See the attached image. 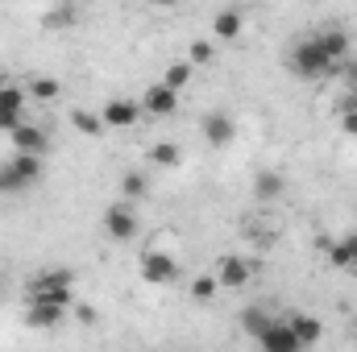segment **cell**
Instances as JSON below:
<instances>
[{"instance_id": "cell-1", "label": "cell", "mask_w": 357, "mask_h": 352, "mask_svg": "<svg viewBox=\"0 0 357 352\" xmlns=\"http://www.w3.org/2000/svg\"><path fill=\"white\" fill-rule=\"evenodd\" d=\"M287 67H291V75H295V79H303V83H320V79L337 75V63L324 54V46L316 42V33L295 42V50H291Z\"/></svg>"}, {"instance_id": "cell-2", "label": "cell", "mask_w": 357, "mask_h": 352, "mask_svg": "<svg viewBox=\"0 0 357 352\" xmlns=\"http://www.w3.org/2000/svg\"><path fill=\"white\" fill-rule=\"evenodd\" d=\"M137 269H142V282H150V286H171L178 278V262L167 249H146Z\"/></svg>"}, {"instance_id": "cell-3", "label": "cell", "mask_w": 357, "mask_h": 352, "mask_svg": "<svg viewBox=\"0 0 357 352\" xmlns=\"http://www.w3.org/2000/svg\"><path fill=\"white\" fill-rule=\"evenodd\" d=\"M137 228H142V220H137L133 203H112V207L104 211V232H108L112 241H133Z\"/></svg>"}, {"instance_id": "cell-4", "label": "cell", "mask_w": 357, "mask_h": 352, "mask_svg": "<svg viewBox=\"0 0 357 352\" xmlns=\"http://www.w3.org/2000/svg\"><path fill=\"white\" fill-rule=\"evenodd\" d=\"M100 120H104V129H133L137 120H142V104L137 99H108L104 108H100Z\"/></svg>"}, {"instance_id": "cell-5", "label": "cell", "mask_w": 357, "mask_h": 352, "mask_svg": "<svg viewBox=\"0 0 357 352\" xmlns=\"http://www.w3.org/2000/svg\"><path fill=\"white\" fill-rule=\"evenodd\" d=\"M250 278H254V265L245 262V257H237V253H225V257L216 262V282L229 286V290H245Z\"/></svg>"}, {"instance_id": "cell-6", "label": "cell", "mask_w": 357, "mask_h": 352, "mask_svg": "<svg viewBox=\"0 0 357 352\" xmlns=\"http://www.w3.org/2000/svg\"><path fill=\"white\" fill-rule=\"evenodd\" d=\"M199 129H204V141L216 145V150H220V145H233V137H237V120H233L229 112H208Z\"/></svg>"}, {"instance_id": "cell-7", "label": "cell", "mask_w": 357, "mask_h": 352, "mask_svg": "<svg viewBox=\"0 0 357 352\" xmlns=\"http://www.w3.org/2000/svg\"><path fill=\"white\" fill-rule=\"evenodd\" d=\"M316 42L324 46V54H328L337 67H341V63L349 58V50H354V38H349V29H345V25H328V29H320V33H316Z\"/></svg>"}, {"instance_id": "cell-8", "label": "cell", "mask_w": 357, "mask_h": 352, "mask_svg": "<svg viewBox=\"0 0 357 352\" xmlns=\"http://www.w3.org/2000/svg\"><path fill=\"white\" fill-rule=\"evenodd\" d=\"M258 349H262V352H303V344H299V336L291 332V323H287V319H274V323H270V332L258 340Z\"/></svg>"}, {"instance_id": "cell-9", "label": "cell", "mask_w": 357, "mask_h": 352, "mask_svg": "<svg viewBox=\"0 0 357 352\" xmlns=\"http://www.w3.org/2000/svg\"><path fill=\"white\" fill-rule=\"evenodd\" d=\"M178 108V91H171L167 83H150L142 95V112L146 116H171Z\"/></svg>"}, {"instance_id": "cell-10", "label": "cell", "mask_w": 357, "mask_h": 352, "mask_svg": "<svg viewBox=\"0 0 357 352\" xmlns=\"http://www.w3.org/2000/svg\"><path fill=\"white\" fill-rule=\"evenodd\" d=\"M324 253H328V265H333V269H349V273H357V228L354 232H341Z\"/></svg>"}, {"instance_id": "cell-11", "label": "cell", "mask_w": 357, "mask_h": 352, "mask_svg": "<svg viewBox=\"0 0 357 352\" xmlns=\"http://www.w3.org/2000/svg\"><path fill=\"white\" fill-rule=\"evenodd\" d=\"M63 319H67L63 307H50V303H25V328H33V332H54Z\"/></svg>"}, {"instance_id": "cell-12", "label": "cell", "mask_w": 357, "mask_h": 352, "mask_svg": "<svg viewBox=\"0 0 357 352\" xmlns=\"http://www.w3.org/2000/svg\"><path fill=\"white\" fill-rule=\"evenodd\" d=\"M46 150H50L46 129H38V125H21V129L13 133V154H38V158H46Z\"/></svg>"}, {"instance_id": "cell-13", "label": "cell", "mask_w": 357, "mask_h": 352, "mask_svg": "<svg viewBox=\"0 0 357 352\" xmlns=\"http://www.w3.org/2000/svg\"><path fill=\"white\" fill-rule=\"evenodd\" d=\"M241 29H245V13H241V8H220V13H212V38H216V42H237Z\"/></svg>"}, {"instance_id": "cell-14", "label": "cell", "mask_w": 357, "mask_h": 352, "mask_svg": "<svg viewBox=\"0 0 357 352\" xmlns=\"http://www.w3.org/2000/svg\"><path fill=\"white\" fill-rule=\"evenodd\" d=\"M287 323H291V332L299 336V344H303V349L320 344V336H324V323H320L316 315H303V311H295V315H287Z\"/></svg>"}, {"instance_id": "cell-15", "label": "cell", "mask_w": 357, "mask_h": 352, "mask_svg": "<svg viewBox=\"0 0 357 352\" xmlns=\"http://www.w3.org/2000/svg\"><path fill=\"white\" fill-rule=\"evenodd\" d=\"M237 323H241V332L245 336H254V340H262L270 332V323H274V315H270L266 307H241V315H237Z\"/></svg>"}, {"instance_id": "cell-16", "label": "cell", "mask_w": 357, "mask_h": 352, "mask_svg": "<svg viewBox=\"0 0 357 352\" xmlns=\"http://www.w3.org/2000/svg\"><path fill=\"white\" fill-rule=\"evenodd\" d=\"M42 290H75V273L71 269H42L29 282V294H42Z\"/></svg>"}, {"instance_id": "cell-17", "label": "cell", "mask_w": 357, "mask_h": 352, "mask_svg": "<svg viewBox=\"0 0 357 352\" xmlns=\"http://www.w3.org/2000/svg\"><path fill=\"white\" fill-rule=\"evenodd\" d=\"M282 191H287V178L278 175V170H258V178H254V199L274 203Z\"/></svg>"}, {"instance_id": "cell-18", "label": "cell", "mask_w": 357, "mask_h": 352, "mask_svg": "<svg viewBox=\"0 0 357 352\" xmlns=\"http://www.w3.org/2000/svg\"><path fill=\"white\" fill-rule=\"evenodd\" d=\"M178 162H183V150H178L175 141H154V145H150V166L175 170Z\"/></svg>"}, {"instance_id": "cell-19", "label": "cell", "mask_w": 357, "mask_h": 352, "mask_svg": "<svg viewBox=\"0 0 357 352\" xmlns=\"http://www.w3.org/2000/svg\"><path fill=\"white\" fill-rule=\"evenodd\" d=\"M71 125L84 133V137H104V120H100V112H88V108H75L71 112Z\"/></svg>"}, {"instance_id": "cell-20", "label": "cell", "mask_w": 357, "mask_h": 352, "mask_svg": "<svg viewBox=\"0 0 357 352\" xmlns=\"http://www.w3.org/2000/svg\"><path fill=\"white\" fill-rule=\"evenodd\" d=\"M25 186H33V182L21 175L13 162H0V195H17V191H25Z\"/></svg>"}, {"instance_id": "cell-21", "label": "cell", "mask_w": 357, "mask_h": 352, "mask_svg": "<svg viewBox=\"0 0 357 352\" xmlns=\"http://www.w3.org/2000/svg\"><path fill=\"white\" fill-rule=\"evenodd\" d=\"M191 71H195V67H191L187 58H183V63H171V67H167V75H162V83H167L171 91H183L187 83H191Z\"/></svg>"}, {"instance_id": "cell-22", "label": "cell", "mask_w": 357, "mask_h": 352, "mask_svg": "<svg viewBox=\"0 0 357 352\" xmlns=\"http://www.w3.org/2000/svg\"><path fill=\"white\" fill-rule=\"evenodd\" d=\"M121 191H125V199H129V203H133V199H146V195H150V178L142 175V170H129L125 182H121Z\"/></svg>"}, {"instance_id": "cell-23", "label": "cell", "mask_w": 357, "mask_h": 352, "mask_svg": "<svg viewBox=\"0 0 357 352\" xmlns=\"http://www.w3.org/2000/svg\"><path fill=\"white\" fill-rule=\"evenodd\" d=\"M21 108H25V88L8 83V88L0 91V112H8V116H21Z\"/></svg>"}, {"instance_id": "cell-24", "label": "cell", "mask_w": 357, "mask_h": 352, "mask_svg": "<svg viewBox=\"0 0 357 352\" xmlns=\"http://www.w3.org/2000/svg\"><path fill=\"white\" fill-rule=\"evenodd\" d=\"M216 290H220V282H216L212 273H204V278H195V282H191V298H195V303H212V298H216Z\"/></svg>"}, {"instance_id": "cell-25", "label": "cell", "mask_w": 357, "mask_h": 352, "mask_svg": "<svg viewBox=\"0 0 357 352\" xmlns=\"http://www.w3.org/2000/svg\"><path fill=\"white\" fill-rule=\"evenodd\" d=\"M59 79H50V75H38V79H33V83H29V95H33V99H54V95H59Z\"/></svg>"}, {"instance_id": "cell-26", "label": "cell", "mask_w": 357, "mask_h": 352, "mask_svg": "<svg viewBox=\"0 0 357 352\" xmlns=\"http://www.w3.org/2000/svg\"><path fill=\"white\" fill-rule=\"evenodd\" d=\"M71 21H79V13H75L71 4H63V8H54V13H46V29H59V25H71Z\"/></svg>"}, {"instance_id": "cell-27", "label": "cell", "mask_w": 357, "mask_h": 352, "mask_svg": "<svg viewBox=\"0 0 357 352\" xmlns=\"http://www.w3.org/2000/svg\"><path fill=\"white\" fill-rule=\"evenodd\" d=\"M187 63H191V67H204V63H212V42H208V38L191 42V54H187Z\"/></svg>"}, {"instance_id": "cell-28", "label": "cell", "mask_w": 357, "mask_h": 352, "mask_svg": "<svg viewBox=\"0 0 357 352\" xmlns=\"http://www.w3.org/2000/svg\"><path fill=\"white\" fill-rule=\"evenodd\" d=\"M337 75H341V91H357V58H345Z\"/></svg>"}, {"instance_id": "cell-29", "label": "cell", "mask_w": 357, "mask_h": 352, "mask_svg": "<svg viewBox=\"0 0 357 352\" xmlns=\"http://www.w3.org/2000/svg\"><path fill=\"white\" fill-rule=\"evenodd\" d=\"M345 112H357V91H341V99H337V116H345Z\"/></svg>"}, {"instance_id": "cell-30", "label": "cell", "mask_w": 357, "mask_h": 352, "mask_svg": "<svg viewBox=\"0 0 357 352\" xmlns=\"http://www.w3.org/2000/svg\"><path fill=\"white\" fill-rule=\"evenodd\" d=\"M341 133L357 137V112H345V116H341Z\"/></svg>"}, {"instance_id": "cell-31", "label": "cell", "mask_w": 357, "mask_h": 352, "mask_svg": "<svg viewBox=\"0 0 357 352\" xmlns=\"http://www.w3.org/2000/svg\"><path fill=\"white\" fill-rule=\"evenodd\" d=\"M8 88V75H4V71H0V91Z\"/></svg>"}, {"instance_id": "cell-32", "label": "cell", "mask_w": 357, "mask_h": 352, "mask_svg": "<svg viewBox=\"0 0 357 352\" xmlns=\"http://www.w3.org/2000/svg\"><path fill=\"white\" fill-rule=\"evenodd\" d=\"M354 332H357V315H354Z\"/></svg>"}]
</instances>
